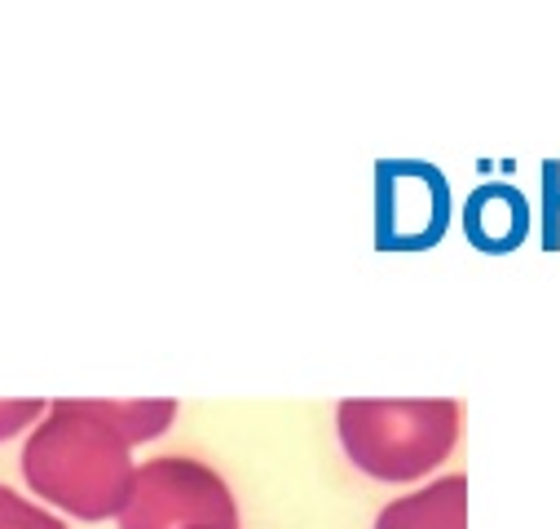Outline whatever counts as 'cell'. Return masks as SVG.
Listing matches in <instances>:
<instances>
[{"label": "cell", "mask_w": 560, "mask_h": 529, "mask_svg": "<svg viewBox=\"0 0 560 529\" xmlns=\"http://www.w3.org/2000/svg\"><path fill=\"white\" fill-rule=\"evenodd\" d=\"M32 494L67 507L80 520H106L132 494V442L110 424L102 402H54L23 450Z\"/></svg>", "instance_id": "obj_1"}, {"label": "cell", "mask_w": 560, "mask_h": 529, "mask_svg": "<svg viewBox=\"0 0 560 529\" xmlns=\"http://www.w3.org/2000/svg\"><path fill=\"white\" fill-rule=\"evenodd\" d=\"M464 407L451 397H349L336 433L349 463L375 481H419L459 442Z\"/></svg>", "instance_id": "obj_2"}, {"label": "cell", "mask_w": 560, "mask_h": 529, "mask_svg": "<svg viewBox=\"0 0 560 529\" xmlns=\"http://www.w3.org/2000/svg\"><path fill=\"white\" fill-rule=\"evenodd\" d=\"M119 529H238V507L221 472L186 455H164L137 468Z\"/></svg>", "instance_id": "obj_3"}, {"label": "cell", "mask_w": 560, "mask_h": 529, "mask_svg": "<svg viewBox=\"0 0 560 529\" xmlns=\"http://www.w3.org/2000/svg\"><path fill=\"white\" fill-rule=\"evenodd\" d=\"M451 225V190L433 164L388 160L375 177V238L388 251H424Z\"/></svg>", "instance_id": "obj_4"}, {"label": "cell", "mask_w": 560, "mask_h": 529, "mask_svg": "<svg viewBox=\"0 0 560 529\" xmlns=\"http://www.w3.org/2000/svg\"><path fill=\"white\" fill-rule=\"evenodd\" d=\"M464 230L481 251H512L529 234V203H525L521 190H512L503 181H490L468 199Z\"/></svg>", "instance_id": "obj_5"}, {"label": "cell", "mask_w": 560, "mask_h": 529, "mask_svg": "<svg viewBox=\"0 0 560 529\" xmlns=\"http://www.w3.org/2000/svg\"><path fill=\"white\" fill-rule=\"evenodd\" d=\"M464 520H468V481L455 472L424 485L419 494L388 503L375 529H464Z\"/></svg>", "instance_id": "obj_6"}, {"label": "cell", "mask_w": 560, "mask_h": 529, "mask_svg": "<svg viewBox=\"0 0 560 529\" xmlns=\"http://www.w3.org/2000/svg\"><path fill=\"white\" fill-rule=\"evenodd\" d=\"M0 529H67V525L54 520L49 512H40L36 503H27L23 494L0 485Z\"/></svg>", "instance_id": "obj_7"}, {"label": "cell", "mask_w": 560, "mask_h": 529, "mask_svg": "<svg viewBox=\"0 0 560 529\" xmlns=\"http://www.w3.org/2000/svg\"><path fill=\"white\" fill-rule=\"evenodd\" d=\"M40 411H45V402H36V397H23V402H0V442L23 433Z\"/></svg>", "instance_id": "obj_8"}]
</instances>
